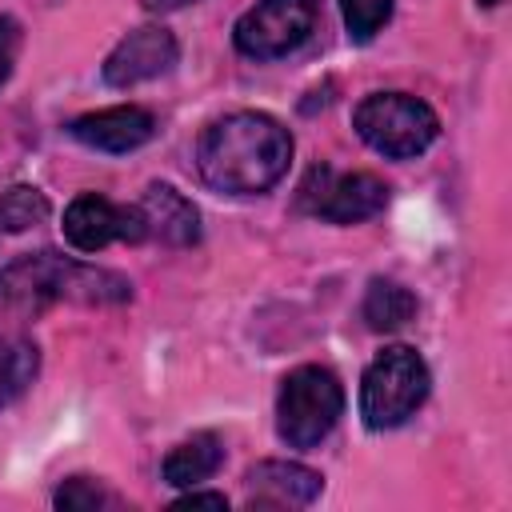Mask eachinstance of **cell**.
<instances>
[{
	"label": "cell",
	"mask_w": 512,
	"mask_h": 512,
	"mask_svg": "<svg viewBox=\"0 0 512 512\" xmlns=\"http://www.w3.org/2000/svg\"><path fill=\"white\" fill-rule=\"evenodd\" d=\"M340 12H344V28L352 40H372L388 16H392V0H340Z\"/></svg>",
	"instance_id": "ac0fdd59"
},
{
	"label": "cell",
	"mask_w": 512,
	"mask_h": 512,
	"mask_svg": "<svg viewBox=\"0 0 512 512\" xmlns=\"http://www.w3.org/2000/svg\"><path fill=\"white\" fill-rule=\"evenodd\" d=\"M44 216H48V196L40 188H32V184H12L0 196V228L4 232L36 228Z\"/></svg>",
	"instance_id": "2e32d148"
},
{
	"label": "cell",
	"mask_w": 512,
	"mask_h": 512,
	"mask_svg": "<svg viewBox=\"0 0 512 512\" xmlns=\"http://www.w3.org/2000/svg\"><path fill=\"white\" fill-rule=\"evenodd\" d=\"M184 4H196V0H144V8H152V12H168V8H184Z\"/></svg>",
	"instance_id": "44dd1931"
},
{
	"label": "cell",
	"mask_w": 512,
	"mask_h": 512,
	"mask_svg": "<svg viewBox=\"0 0 512 512\" xmlns=\"http://www.w3.org/2000/svg\"><path fill=\"white\" fill-rule=\"evenodd\" d=\"M224 464V444L216 432H196L188 436L184 444H176L168 456H164V484L172 488H196L200 480L216 476Z\"/></svg>",
	"instance_id": "4fadbf2b"
},
{
	"label": "cell",
	"mask_w": 512,
	"mask_h": 512,
	"mask_svg": "<svg viewBox=\"0 0 512 512\" xmlns=\"http://www.w3.org/2000/svg\"><path fill=\"white\" fill-rule=\"evenodd\" d=\"M352 128L360 132V140L368 148H376L380 156H392V160L420 156L440 136L436 112L420 96H408V92L364 96L352 112Z\"/></svg>",
	"instance_id": "5b68a950"
},
{
	"label": "cell",
	"mask_w": 512,
	"mask_h": 512,
	"mask_svg": "<svg viewBox=\"0 0 512 512\" xmlns=\"http://www.w3.org/2000/svg\"><path fill=\"white\" fill-rule=\"evenodd\" d=\"M428 364L416 348L408 344H392L384 352H376V360L364 368L360 380V416L368 428H396L404 424L428 396Z\"/></svg>",
	"instance_id": "3957f363"
},
{
	"label": "cell",
	"mask_w": 512,
	"mask_h": 512,
	"mask_svg": "<svg viewBox=\"0 0 512 512\" xmlns=\"http://www.w3.org/2000/svg\"><path fill=\"white\" fill-rule=\"evenodd\" d=\"M480 4H484V8H496V4H500V0H480Z\"/></svg>",
	"instance_id": "7402d4cb"
},
{
	"label": "cell",
	"mask_w": 512,
	"mask_h": 512,
	"mask_svg": "<svg viewBox=\"0 0 512 512\" xmlns=\"http://www.w3.org/2000/svg\"><path fill=\"white\" fill-rule=\"evenodd\" d=\"M384 204H388V184L372 172L332 176L328 168H312L300 188V208H308L332 224H360V220L376 216Z\"/></svg>",
	"instance_id": "52a82bcc"
},
{
	"label": "cell",
	"mask_w": 512,
	"mask_h": 512,
	"mask_svg": "<svg viewBox=\"0 0 512 512\" xmlns=\"http://www.w3.org/2000/svg\"><path fill=\"white\" fill-rule=\"evenodd\" d=\"M140 212H144L148 236H160L172 248H188V244L200 240V212L172 184H148V192L140 200Z\"/></svg>",
	"instance_id": "7c38bea8"
},
{
	"label": "cell",
	"mask_w": 512,
	"mask_h": 512,
	"mask_svg": "<svg viewBox=\"0 0 512 512\" xmlns=\"http://www.w3.org/2000/svg\"><path fill=\"white\" fill-rule=\"evenodd\" d=\"M316 20L320 0H260L236 20L232 44L248 60H280L316 32Z\"/></svg>",
	"instance_id": "8992f818"
},
{
	"label": "cell",
	"mask_w": 512,
	"mask_h": 512,
	"mask_svg": "<svg viewBox=\"0 0 512 512\" xmlns=\"http://www.w3.org/2000/svg\"><path fill=\"white\" fill-rule=\"evenodd\" d=\"M132 296V284L108 268H92L80 260H68L60 252H28L0 268V316L4 320H28L44 312L56 300L72 304H124Z\"/></svg>",
	"instance_id": "7a4b0ae2"
},
{
	"label": "cell",
	"mask_w": 512,
	"mask_h": 512,
	"mask_svg": "<svg viewBox=\"0 0 512 512\" xmlns=\"http://www.w3.org/2000/svg\"><path fill=\"white\" fill-rule=\"evenodd\" d=\"M248 504L252 508H304L320 496L324 480L316 468H304L296 460H260L244 476Z\"/></svg>",
	"instance_id": "30bf717a"
},
{
	"label": "cell",
	"mask_w": 512,
	"mask_h": 512,
	"mask_svg": "<svg viewBox=\"0 0 512 512\" xmlns=\"http://www.w3.org/2000/svg\"><path fill=\"white\" fill-rule=\"evenodd\" d=\"M16 48H20V24L12 16H0V84L12 76Z\"/></svg>",
	"instance_id": "d6986e66"
},
{
	"label": "cell",
	"mask_w": 512,
	"mask_h": 512,
	"mask_svg": "<svg viewBox=\"0 0 512 512\" xmlns=\"http://www.w3.org/2000/svg\"><path fill=\"white\" fill-rule=\"evenodd\" d=\"M68 132L88 144V148H100V152H132L140 144L152 140L156 132V120L148 108H136V104H116V108H100V112H88V116H76L68 124Z\"/></svg>",
	"instance_id": "8fae6325"
},
{
	"label": "cell",
	"mask_w": 512,
	"mask_h": 512,
	"mask_svg": "<svg viewBox=\"0 0 512 512\" xmlns=\"http://www.w3.org/2000/svg\"><path fill=\"white\" fill-rule=\"evenodd\" d=\"M416 316V296L396 280H372L364 292V320L376 332H396Z\"/></svg>",
	"instance_id": "9a60e30c"
},
{
	"label": "cell",
	"mask_w": 512,
	"mask_h": 512,
	"mask_svg": "<svg viewBox=\"0 0 512 512\" xmlns=\"http://www.w3.org/2000/svg\"><path fill=\"white\" fill-rule=\"evenodd\" d=\"M292 160V136L268 112H232L204 128L196 144V168L208 188L232 196H256L280 184Z\"/></svg>",
	"instance_id": "6da1fadb"
},
{
	"label": "cell",
	"mask_w": 512,
	"mask_h": 512,
	"mask_svg": "<svg viewBox=\"0 0 512 512\" xmlns=\"http://www.w3.org/2000/svg\"><path fill=\"white\" fill-rule=\"evenodd\" d=\"M64 240L76 252H100L112 240H124V244L148 240V224L140 204H112L100 192H80L64 208Z\"/></svg>",
	"instance_id": "ba28073f"
},
{
	"label": "cell",
	"mask_w": 512,
	"mask_h": 512,
	"mask_svg": "<svg viewBox=\"0 0 512 512\" xmlns=\"http://www.w3.org/2000/svg\"><path fill=\"white\" fill-rule=\"evenodd\" d=\"M36 368H40L36 344L20 332H0V408H8L28 392V384L36 380Z\"/></svg>",
	"instance_id": "5bb4252c"
},
{
	"label": "cell",
	"mask_w": 512,
	"mask_h": 512,
	"mask_svg": "<svg viewBox=\"0 0 512 512\" xmlns=\"http://www.w3.org/2000/svg\"><path fill=\"white\" fill-rule=\"evenodd\" d=\"M56 508H64V512H96V508H108V504H116V496L100 484V480H92V476H68L60 488H56Z\"/></svg>",
	"instance_id": "e0dca14e"
},
{
	"label": "cell",
	"mask_w": 512,
	"mask_h": 512,
	"mask_svg": "<svg viewBox=\"0 0 512 512\" xmlns=\"http://www.w3.org/2000/svg\"><path fill=\"white\" fill-rule=\"evenodd\" d=\"M176 52H180V48H176V36H172L168 28L144 24V28L128 32V36L108 52L100 76H104V84H112V88H132V84H140V80H152V76L168 72V68L176 64Z\"/></svg>",
	"instance_id": "9c48e42d"
},
{
	"label": "cell",
	"mask_w": 512,
	"mask_h": 512,
	"mask_svg": "<svg viewBox=\"0 0 512 512\" xmlns=\"http://www.w3.org/2000/svg\"><path fill=\"white\" fill-rule=\"evenodd\" d=\"M344 412V388L336 372L304 364L284 376L276 396V432L288 448H316Z\"/></svg>",
	"instance_id": "277c9868"
},
{
	"label": "cell",
	"mask_w": 512,
	"mask_h": 512,
	"mask_svg": "<svg viewBox=\"0 0 512 512\" xmlns=\"http://www.w3.org/2000/svg\"><path fill=\"white\" fill-rule=\"evenodd\" d=\"M176 508H228V500H224V492H188V496H180L176 500Z\"/></svg>",
	"instance_id": "ffe728a7"
}]
</instances>
